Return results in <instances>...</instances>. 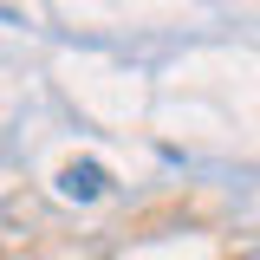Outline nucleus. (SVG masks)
I'll use <instances>...</instances> for the list:
<instances>
[{"label":"nucleus","mask_w":260,"mask_h":260,"mask_svg":"<svg viewBox=\"0 0 260 260\" xmlns=\"http://www.w3.org/2000/svg\"><path fill=\"white\" fill-rule=\"evenodd\" d=\"M65 189L72 195H98V169L85 162V169H65Z\"/></svg>","instance_id":"obj_1"}]
</instances>
